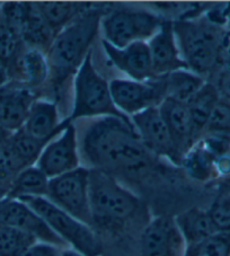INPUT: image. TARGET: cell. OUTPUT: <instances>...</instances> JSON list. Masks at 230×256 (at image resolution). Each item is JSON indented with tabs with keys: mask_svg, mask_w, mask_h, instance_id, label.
I'll return each mask as SVG.
<instances>
[{
	"mask_svg": "<svg viewBox=\"0 0 230 256\" xmlns=\"http://www.w3.org/2000/svg\"><path fill=\"white\" fill-rule=\"evenodd\" d=\"M82 152L95 170L136 172L144 168L150 152L136 134L132 122L105 116L86 131Z\"/></svg>",
	"mask_w": 230,
	"mask_h": 256,
	"instance_id": "1",
	"label": "cell"
},
{
	"mask_svg": "<svg viewBox=\"0 0 230 256\" xmlns=\"http://www.w3.org/2000/svg\"><path fill=\"white\" fill-rule=\"evenodd\" d=\"M172 28L190 72L203 77L218 67L221 54L229 46L222 25L204 17L172 22Z\"/></svg>",
	"mask_w": 230,
	"mask_h": 256,
	"instance_id": "2",
	"label": "cell"
},
{
	"mask_svg": "<svg viewBox=\"0 0 230 256\" xmlns=\"http://www.w3.org/2000/svg\"><path fill=\"white\" fill-rule=\"evenodd\" d=\"M105 14L90 8L58 33L46 54L50 74L59 84L77 72L90 52Z\"/></svg>",
	"mask_w": 230,
	"mask_h": 256,
	"instance_id": "3",
	"label": "cell"
},
{
	"mask_svg": "<svg viewBox=\"0 0 230 256\" xmlns=\"http://www.w3.org/2000/svg\"><path fill=\"white\" fill-rule=\"evenodd\" d=\"M90 204L92 224H118L139 210L140 200L108 172L90 170Z\"/></svg>",
	"mask_w": 230,
	"mask_h": 256,
	"instance_id": "4",
	"label": "cell"
},
{
	"mask_svg": "<svg viewBox=\"0 0 230 256\" xmlns=\"http://www.w3.org/2000/svg\"><path fill=\"white\" fill-rule=\"evenodd\" d=\"M74 90V108L68 118L70 122L92 116H113L131 122V118L114 105L110 84L95 69L92 51L88 52L76 72Z\"/></svg>",
	"mask_w": 230,
	"mask_h": 256,
	"instance_id": "5",
	"label": "cell"
},
{
	"mask_svg": "<svg viewBox=\"0 0 230 256\" xmlns=\"http://www.w3.org/2000/svg\"><path fill=\"white\" fill-rule=\"evenodd\" d=\"M18 200L30 206L70 248L84 256L103 254V246L92 228L58 208L46 198H23Z\"/></svg>",
	"mask_w": 230,
	"mask_h": 256,
	"instance_id": "6",
	"label": "cell"
},
{
	"mask_svg": "<svg viewBox=\"0 0 230 256\" xmlns=\"http://www.w3.org/2000/svg\"><path fill=\"white\" fill-rule=\"evenodd\" d=\"M164 20L144 10H115L100 22L104 40L113 46L123 48L132 43L152 38L160 28Z\"/></svg>",
	"mask_w": 230,
	"mask_h": 256,
	"instance_id": "7",
	"label": "cell"
},
{
	"mask_svg": "<svg viewBox=\"0 0 230 256\" xmlns=\"http://www.w3.org/2000/svg\"><path fill=\"white\" fill-rule=\"evenodd\" d=\"M90 170L85 167L48 180L46 198L79 222L92 226L90 204Z\"/></svg>",
	"mask_w": 230,
	"mask_h": 256,
	"instance_id": "8",
	"label": "cell"
},
{
	"mask_svg": "<svg viewBox=\"0 0 230 256\" xmlns=\"http://www.w3.org/2000/svg\"><path fill=\"white\" fill-rule=\"evenodd\" d=\"M114 105L126 116H134L146 110L159 108L166 98V78L157 77L147 82L114 79L110 82Z\"/></svg>",
	"mask_w": 230,
	"mask_h": 256,
	"instance_id": "9",
	"label": "cell"
},
{
	"mask_svg": "<svg viewBox=\"0 0 230 256\" xmlns=\"http://www.w3.org/2000/svg\"><path fill=\"white\" fill-rule=\"evenodd\" d=\"M0 224L28 234L38 242H48L60 248L69 247L30 206L18 198H0Z\"/></svg>",
	"mask_w": 230,
	"mask_h": 256,
	"instance_id": "10",
	"label": "cell"
},
{
	"mask_svg": "<svg viewBox=\"0 0 230 256\" xmlns=\"http://www.w3.org/2000/svg\"><path fill=\"white\" fill-rule=\"evenodd\" d=\"M131 122L150 154L165 157L174 164L180 165L182 156L175 147L170 132L158 108L134 114L131 116Z\"/></svg>",
	"mask_w": 230,
	"mask_h": 256,
	"instance_id": "11",
	"label": "cell"
},
{
	"mask_svg": "<svg viewBox=\"0 0 230 256\" xmlns=\"http://www.w3.org/2000/svg\"><path fill=\"white\" fill-rule=\"evenodd\" d=\"M36 166L46 175L48 180L58 178L69 172L77 170L79 166L77 131L72 122L56 140H51L40 156Z\"/></svg>",
	"mask_w": 230,
	"mask_h": 256,
	"instance_id": "12",
	"label": "cell"
},
{
	"mask_svg": "<svg viewBox=\"0 0 230 256\" xmlns=\"http://www.w3.org/2000/svg\"><path fill=\"white\" fill-rule=\"evenodd\" d=\"M102 46L110 62L129 76L131 80L147 82L156 78L152 72L148 42H136L120 48L102 40Z\"/></svg>",
	"mask_w": 230,
	"mask_h": 256,
	"instance_id": "13",
	"label": "cell"
},
{
	"mask_svg": "<svg viewBox=\"0 0 230 256\" xmlns=\"http://www.w3.org/2000/svg\"><path fill=\"white\" fill-rule=\"evenodd\" d=\"M36 100L35 90L22 84L7 82L0 85V126L12 134L20 130Z\"/></svg>",
	"mask_w": 230,
	"mask_h": 256,
	"instance_id": "14",
	"label": "cell"
},
{
	"mask_svg": "<svg viewBox=\"0 0 230 256\" xmlns=\"http://www.w3.org/2000/svg\"><path fill=\"white\" fill-rule=\"evenodd\" d=\"M185 242L174 218L157 217L141 235V256H178Z\"/></svg>",
	"mask_w": 230,
	"mask_h": 256,
	"instance_id": "15",
	"label": "cell"
},
{
	"mask_svg": "<svg viewBox=\"0 0 230 256\" xmlns=\"http://www.w3.org/2000/svg\"><path fill=\"white\" fill-rule=\"evenodd\" d=\"M154 77L167 76L178 70H188L182 58L172 28V22L164 20L158 32L148 41Z\"/></svg>",
	"mask_w": 230,
	"mask_h": 256,
	"instance_id": "16",
	"label": "cell"
},
{
	"mask_svg": "<svg viewBox=\"0 0 230 256\" xmlns=\"http://www.w3.org/2000/svg\"><path fill=\"white\" fill-rule=\"evenodd\" d=\"M8 82L22 84L35 90L41 87L50 74L46 56L24 44L16 59L6 70Z\"/></svg>",
	"mask_w": 230,
	"mask_h": 256,
	"instance_id": "17",
	"label": "cell"
},
{
	"mask_svg": "<svg viewBox=\"0 0 230 256\" xmlns=\"http://www.w3.org/2000/svg\"><path fill=\"white\" fill-rule=\"evenodd\" d=\"M158 108L170 132L175 147L183 160L185 154L198 140L188 108L176 100L165 98Z\"/></svg>",
	"mask_w": 230,
	"mask_h": 256,
	"instance_id": "18",
	"label": "cell"
},
{
	"mask_svg": "<svg viewBox=\"0 0 230 256\" xmlns=\"http://www.w3.org/2000/svg\"><path fill=\"white\" fill-rule=\"evenodd\" d=\"M68 122L66 120L60 123L54 102L38 98L30 105L23 129L38 140L51 141L62 132Z\"/></svg>",
	"mask_w": 230,
	"mask_h": 256,
	"instance_id": "19",
	"label": "cell"
},
{
	"mask_svg": "<svg viewBox=\"0 0 230 256\" xmlns=\"http://www.w3.org/2000/svg\"><path fill=\"white\" fill-rule=\"evenodd\" d=\"M54 36L56 33L44 20L36 2H26V14L20 28V38L25 46L46 56Z\"/></svg>",
	"mask_w": 230,
	"mask_h": 256,
	"instance_id": "20",
	"label": "cell"
},
{
	"mask_svg": "<svg viewBox=\"0 0 230 256\" xmlns=\"http://www.w3.org/2000/svg\"><path fill=\"white\" fill-rule=\"evenodd\" d=\"M174 220L185 246L196 244L218 232L211 222L208 210L201 208L188 209L176 216Z\"/></svg>",
	"mask_w": 230,
	"mask_h": 256,
	"instance_id": "21",
	"label": "cell"
},
{
	"mask_svg": "<svg viewBox=\"0 0 230 256\" xmlns=\"http://www.w3.org/2000/svg\"><path fill=\"white\" fill-rule=\"evenodd\" d=\"M218 158L219 157H216L206 148L201 139H198L193 147L185 154L180 165L192 178L206 182L209 180L218 178L216 170V162Z\"/></svg>",
	"mask_w": 230,
	"mask_h": 256,
	"instance_id": "22",
	"label": "cell"
},
{
	"mask_svg": "<svg viewBox=\"0 0 230 256\" xmlns=\"http://www.w3.org/2000/svg\"><path fill=\"white\" fill-rule=\"evenodd\" d=\"M166 98L188 105L204 86V78L190 70H178L165 76Z\"/></svg>",
	"mask_w": 230,
	"mask_h": 256,
	"instance_id": "23",
	"label": "cell"
},
{
	"mask_svg": "<svg viewBox=\"0 0 230 256\" xmlns=\"http://www.w3.org/2000/svg\"><path fill=\"white\" fill-rule=\"evenodd\" d=\"M48 180L36 165L28 167L12 180L7 196L12 198H46Z\"/></svg>",
	"mask_w": 230,
	"mask_h": 256,
	"instance_id": "24",
	"label": "cell"
},
{
	"mask_svg": "<svg viewBox=\"0 0 230 256\" xmlns=\"http://www.w3.org/2000/svg\"><path fill=\"white\" fill-rule=\"evenodd\" d=\"M219 100L220 95L216 86L206 82L204 86L194 96L191 103L188 105L198 139H200L204 134L208 121H209L211 113Z\"/></svg>",
	"mask_w": 230,
	"mask_h": 256,
	"instance_id": "25",
	"label": "cell"
},
{
	"mask_svg": "<svg viewBox=\"0 0 230 256\" xmlns=\"http://www.w3.org/2000/svg\"><path fill=\"white\" fill-rule=\"evenodd\" d=\"M36 5L56 35L78 16L92 8L85 4L72 2H36Z\"/></svg>",
	"mask_w": 230,
	"mask_h": 256,
	"instance_id": "26",
	"label": "cell"
},
{
	"mask_svg": "<svg viewBox=\"0 0 230 256\" xmlns=\"http://www.w3.org/2000/svg\"><path fill=\"white\" fill-rule=\"evenodd\" d=\"M10 146L16 157L20 160L25 168L34 166L36 164L40 156L46 148V146L50 142L46 140H38L28 134L23 128L20 130L14 132L12 134L10 141Z\"/></svg>",
	"mask_w": 230,
	"mask_h": 256,
	"instance_id": "27",
	"label": "cell"
},
{
	"mask_svg": "<svg viewBox=\"0 0 230 256\" xmlns=\"http://www.w3.org/2000/svg\"><path fill=\"white\" fill-rule=\"evenodd\" d=\"M35 242L28 234L0 224V256H24Z\"/></svg>",
	"mask_w": 230,
	"mask_h": 256,
	"instance_id": "28",
	"label": "cell"
},
{
	"mask_svg": "<svg viewBox=\"0 0 230 256\" xmlns=\"http://www.w3.org/2000/svg\"><path fill=\"white\" fill-rule=\"evenodd\" d=\"M183 256H230V232H216L196 244L185 246Z\"/></svg>",
	"mask_w": 230,
	"mask_h": 256,
	"instance_id": "29",
	"label": "cell"
},
{
	"mask_svg": "<svg viewBox=\"0 0 230 256\" xmlns=\"http://www.w3.org/2000/svg\"><path fill=\"white\" fill-rule=\"evenodd\" d=\"M23 46L20 34L8 26L0 15V69L6 72Z\"/></svg>",
	"mask_w": 230,
	"mask_h": 256,
	"instance_id": "30",
	"label": "cell"
},
{
	"mask_svg": "<svg viewBox=\"0 0 230 256\" xmlns=\"http://www.w3.org/2000/svg\"><path fill=\"white\" fill-rule=\"evenodd\" d=\"M204 134L220 136L230 139V103L220 97L208 121Z\"/></svg>",
	"mask_w": 230,
	"mask_h": 256,
	"instance_id": "31",
	"label": "cell"
},
{
	"mask_svg": "<svg viewBox=\"0 0 230 256\" xmlns=\"http://www.w3.org/2000/svg\"><path fill=\"white\" fill-rule=\"evenodd\" d=\"M218 232H230V193L220 196L208 210Z\"/></svg>",
	"mask_w": 230,
	"mask_h": 256,
	"instance_id": "32",
	"label": "cell"
},
{
	"mask_svg": "<svg viewBox=\"0 0 230 256\" xmlns=\"http://www.w3.org/2000/svg\"><path fill=\"white\" fill-rule=\"evenodd\" d=\"M8 141L0 144V175L12 185V180L24 170L25 167L16 157Z\"/></svg>",
	"mask_w": 230,
	"mask_h": 256,
	"instance_id": "33",
	"label": "cell"
},
{
	"mask_svg": "<svg viewBox=\"0 0 230 256\" xmlns=\"http://www.w3.org/2000/svg\"><path fill=\"white\" fill-rule=\"evenodd\" d=\"M216 88L220 97L230 103V46L224 48L220 58Z\"/></svg>",
	"mask_w": 230,
	"mask_h": 256,
	"instance_id": "34",
	"label": "cell"
},
{
	"mask_svg": "<svg viewBox=\"0 0 230 256\" xmlns=\"http://www.w3.org/2000/svg\"><path fill=\"white\" fill-rule=\"evenodd\" d=\"M62 250L64 248L48 244V242H38L26 252L24 256H60Z\"/></svg>",
	"mask_w": 230,
	"mask_h": 256,
	"instance_id": "35",
	"label": "cell"
},
{
	"mask_svg": "<svg viewBox=\"0 0 230 256\" xmlns=\"http://www.w3.org/2000/svg\"><path fill=\"white\" fill-rule=\"evenodd\" d=\"M10 183L7 182V180L0 175V198L7 196L8 192H10Z\"/></svg>",
	"mask_w": 230,
	"mask_h": 256,
	"instance_id": "36",
	"label": "cell"
},
{
	"mask_svg": "<svg viewBox=\"0 0 230 256\" xmlns=\"http://www.w3.org/2000/svg\"><path fill=\"white\" fill-rule=\"evenodd\" d=\"M12 134V132L5 130L2 126H0V144L7 142V141L10 139Z\"/></svg>",
	"mask_w": 230,
	"mask_h": 256,
	"instance_id": "37",
	"label": "cell"
},
{
	"mask_svg": "<svg viewBox=\"0 0 230 256\" xmlns=\"http://www.w3.org/2000/svg\"><path fill=\"white\" fill-rule=\"evenodd\" d=\"M60 256H84V255L78 253L77 250H74L72 248H70V247H68V248H64L62 250H61Z\"/></svg>",
	"mask_w": 230,
	"mask_h": 256,
	"instance_id": "38",
	"label": "cell"
},
{
	"mask_svg": "<svg viewBox=\"0 0 230 256\" xmlns=\"http://www.w3.org/2000/svg\"><path fill=\"white\" fill-rule=\"evenodd\" d=\"M8 79H7V74L6 72H4L2 69H0V85H4V84L7 82Z\"/></svg>",
	"mask_w": 230,
	"mask_h": 256,
	"instance_id": "39",
	"label": "cell"
}]
</instances>
